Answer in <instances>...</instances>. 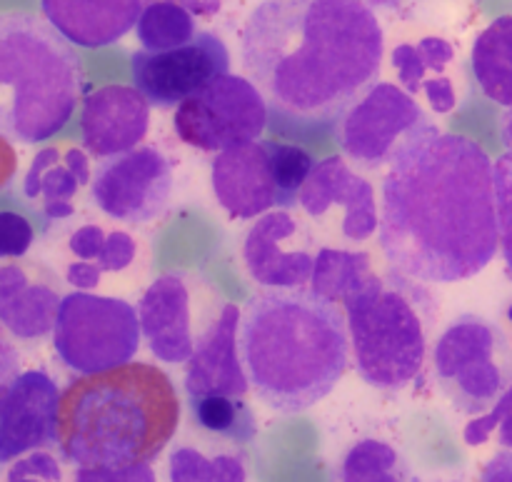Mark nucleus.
Segmentation results:
<instances>
[{
    "mask_svg": "<svg viewBox=\"0 0 512 482\" xmlns=\"http://www.w3.org/2000/svg\"><path fill=\"white\" fill-rule=\"evenodd\" d=\"M380 248L395 273L418 283H460L500 248L495 163L475 140L420 128L383 180Z\"/></svg>",
    "mask_w": 512,
    "mask_h": 482,
    "instance_id": "obj_1",
    "label": "nucleus"
},
{
    "mask_svg": "<svg viewBox=\"0 0 512 482\" xmlns=\"http://www.w3.org/2000/svg\"><path fill=\"white\" fill-rule=\"evenodd\" d=\"M385 35L365 0H263L240 35L243 70L278 125L325 130L368 93Z\"/></svg>",
    "mask_w": 512,
    "mask_h": 482,
    "instance_id": "obj_2",
    "label": "nucleus"
},
{
    "mask_svg": "<svg viewBox=\"0 0 512 482\" xmlns=\"http://www.w3.org/2000/svg\"><path fill=\"white\" fill-rule=\"evenodd\" d=\"M240 358L270 410L295 415L333 393L348 370V320L315 290H263L240 313Z\"/></svg>",
    "mask_w": 512,
    "mask_h": 482,
    "instance_id": "obj_3",
    "label": "nucleus"
},
{
    "mask_svg": "<svg viewBox=\"0 0 512 482\" xmlns=\"http://www.w3.org/2000/svg\"><path fill=\"white\" fill-rule=\"evenodd\" d=\"M178 423L180 398L168 375L128 363L63 390L58 445L75 468H130L158 458Z\"/></svg>",
    "mask_w": 512,
    "mask_h": 482,
    "instance_id": "obj_4",
    "label": "nucleus"
},
{
    "mask_svg": "<svg viewBox=\"0 0 512 482\" xmlns=\"http://www.w3.org/2000/svg\"><path fill=\"white\" fill-rule=\"evenodd\" d=\"M83 90V68L58 30L28 13L0 18V130L38 145L65 128Z\"/></svg>",
    "mask_w": 512,
    "mask_h": 482,
    "instance_id": "obj_5",
    "label": "nucleus"
},
{
    "mask_svg": "<svg viewBox=\"0 0 512 482\" xmlns=\"http://www.w3.org/2000/svg\"><path fill=\"white\" fill-rule=\"evenodd\" d=\"M360 378L378 390H403L428 355L435 303L418 280L373 273L343 303Z\"/></svg>",
    "mask_w": 512,
    "mask_h": 482,
    "instance_id": "obj_6",
    "label": "nucleus"
},
{
    "mask_svg": "<svg viewBox=\"0 0 512 482\" xmlns=\"http://www.w3.org/2000/svg\"><path fill=\"white\" fill-rule=\"evenodd\" d=\"M433 373L453 408L478 418L512 388L510 338L483 315H458L435 340Z\"/></svg>",
    "mask_w": 512,
    "mask_h": 482,
    "instance_id": "obj_7",
    "label": "nucleus"
},
{
    "mask_svg": "<svg viewBox=\"0 0 512 482\" xmlns=\"http://www.w3.org/2000/svg\"><path fill=\"white\" fill-rule=\"evenodd\" d=\"M138 308L120 298L93 293L63 295L53 330V348L60 363L78 375H98L123 368L138 353Z\"/></svg>",
    "mask_w": 512,
    "mask_h": 482,
    "instance_id": "obj_8",
    "label": "nucleus"
},
{
    "mask_svg": "<svg viewBox=\"0 0 512 482\" xmlns=\"http://www.w3.org/2000/svg\"><path fill=\"white\" fill-rule=\"evenodd\" d=\"M268 118L270 108L253 80L228 73L180 103L173 128L193 148L225 153L260 140Z\"/></svg>",
    "mask_w": 512,
    "mask_h": 482,
    "instance_id": "obj_9",
    "label": "nucleus"
},
{
    "mask_svg": "<svg viewBox=\"0 0 512 482\" xmlns=\"http://www.w3.org/2000/svg\"><path fill=\"white\" fill-rule=\"evenodd\" d=\"M430 125L425 110L408 90L393 83H375L338 123V145L350 163L378 170L393 163L398 150Z\"/></svg>",
    "mask_w": 512,
    "mask_h": 482,
    "instance_id": "obj_10",
    "label": "nucleus"
},
{
    "mask_svg": "<svg viewBox=\"0 0 512 482\" xmlns=\"http://www.w3.org/2000/svg\"><path fill=\"white\" fill-rule=\"evenodd\" d=\"M90 198L120 223H150L165 213L173 198V165L150 145L98 160L90 180Z\"/></svg>",
    "mask_w": 512,
    "mask_h": 482,
    "instance_id": "obj_11",
    "label": "nucleus"
},
{
    "mask_svg": "<svg viewBox=\"0 0 512 482\" xmlns=\"http://www.w3.org/2000/svg\"><path fill=\"white\" fill-rule=\"evenodd\" d=\"M230 73L228 45L210 30H200L188 45L163 53L135 50L130 58L133 88L155 108L185 103Z\"/></svg>",
    "mask_w": 512,
    "mask_h": 482,
    "instance_id": "obj_12",
    "label": "nucleus"
},
{
    "mask_svg": "<svg viewBox=\"0 0 512 482\" xmlns=\"http://www.w3.org/2000/svg\"><path fill=\"white\" fill-rule=\"evenodd\" d=\"M300 208L313 223L348 243H365L378 233V203L368 178L355 173L340 155L315 163L300 190Z\"/></svg>",
    "mask_w": 512,
    "mask_h": 482,
    "instance_id": "obj_13",
    "label": "nucleus"
},
{
    "mask_svg": "<svg viewBox=\"0 0 512 482\" xmlns=\"http://www.w3.org/2000/svg\"><path fill=\"white\" fill-rule=\"evenodd\" d=\"M318 243L308 223L290 210H270L253 223L243 243L250 278L268 290H298L313 280Z\"/></svg>",
    "mask_w": 512,
    "mask_h": 482,
    "instance_id": "obj_14",
    "label": "nucleus"
},
{
    "mask_svg": "<svg viewBox=\"0 0 512 482\" xmlns=\"http://www.w3.org/2000/svg\"><path fill=\"white\" fill-rule=\"evenodd\" d=\"M60 390L45 370H23L3 378L0 395V463L58 443Z\"/></svg>",
    "mask_w": 512,
    "mask_h": 482,
    "instance_id": "obj_15",
    "label": "nucleus"
},
{
    "mask_svg": "<svg viewBox=\"0 0 512 482\" xmlns=\"http://www.w3.org/2000/svg\"><path fill=\"white\" fill-rule=\"evenodd\" d=\"M205 288L203 280L188 273H165L150 283L138 303L140 330L150 353L168 365H180L193 358L200 335L208 325L195 323L193 298Z\"/></svg>",
    "mask_w": 512,
    "mask_h": 482,
    "instance_id": "obj_16",
    "label": "nucleus"
},
{
    "mask_svg": "<svg viewBox=\"0 0 512 482\" xmlns=\"http://www.w3.org/2000/svg\"><path fill=\"white\" fill-rule=\"evenodd\" d=\"M210 180L215 200L230 218H263L273 208L280 210L273 173V140H255L243 148L218 153L210 168Z\"/></svg>",
    "mask_w": 512,
    "mask_h": 482,
    "instance_id": "obj_17",
    "label": "nucleus"
},
{
    "mask_svg": "<svg viewBox=\"0 0 512 482\" xmlns=\"http://www.w3.org/2000/svg\"><path fill=\"white\" fill-rule=\"evenodd\" d=\"M150 103L130 85H103L83 98V148L98 160L130 153L148 135Z\"/></svg>",
    "mask_w": 512,
    "mask_h": 482,
    "instance_id": "obj_18",
    "label": "nucleus"
},
{
    "mask_svg": "<svg viewBox=\"0 0 512 482\" xmlns=\"http://www.w3.org/2000/svg\"><path fill=\"white\" fill-rule=\"evenodd\" d=\"M63 298L55 275L43 263H3L0 268V323L20 343L53 335Z\"/></svg>",
    "mask_w": 512,
    "mask_h": 482,
    "instance_id": "obj_19",
    "label": "nucleus"
},
{
    "mask_svg": "<svg viewBox=\"0 0 512 482\" xmlns=\"http://www.w3.org/2000/svg\"><path fill=\"white\" fill-rule=\"evenodd\" d=\"M240 310L225 300L213 323L200 335L198 348L185 370V393L190 398L203 395H230L245 398L250 390L248 373L240 358Z\"/></svg>",
    "mask_w": 512,
    "mask_h": 482,
    "instance_id": "obj_20",
    "label": "nucleus"
},
{
    "mask_svg": "<svg viewBox=\"0 0 512 482\" xmlns=\"http://www.w3.org/2000/svg\"><path fill=\"white\" fill-rule=\"evenodd\" d=\"M48 23L80 48L118 43L138 25L145 0H40Z\"/></svg>",
    "mask_w": 512,
    "mask_h": 482,
    "instance_id": "obj_21",
    "label": "nucleus"
},
{
    "mask_svg": "<svg viewBox=\"0 0 512 482\" xmlns=\"http://www.w3.org/2000/svg\"><path fill=\"white\" fill-rule=\"evenodd\" d=\"M93 180L88 155L80 148H45L30 163L23 180V195L40 200V208L48 220H65L73 215V198L85 183Z\"/></svg>",
    "mask_w": 512,
    "mask_h": 482,
    "instance_id": "obj_22",
    "label": "nucleus"
},
{
    "mask_svg": "<svg viewBox=\"0 0 512 482\" xmlns=\"http://www.w3.org/2000/svg\"><path fill=\"white\" fill-rule=\"evenodd\" d=\"M473 73L490 100L512 108V15L495 18L473 43Z\"/></svg>",
    "mask_w": 512,
    "mask_h": 482,
    "instance_id": "obj_23",
    "label": "nucleus"
},
{
    "mask_svg": "<svg viewBox=\"0 0 512 482\" xmlns=\"http://www.w3.org/2000/svg\"><path fill=\"white\" fill-rule=\"evenodd\" d=\"M453 58V43L435 35L423 38L420 43H400L390 55L400 85L410 95L423 93L433 80L445 78V68L453 63Z\"/></svg>",
    "mask_w": 512,
    "mask_h": 482,
    "instance_id": "obj_24",
    "label": "nucleus"
},
{
    "mask_svg": "<svg viewBox=\"0 0 512 482\" xmlns=\"http://www.w3.org/2000/svg\"><path fill=\"white\" fill-rule=\"evenodd\" d=\"M373 263L368 253H353V250L340 248H320L318 260H315L313 280L310 290L328 300H345L363 288L365 280L373 275Z\"/></svg>",
    "mask_w": 512,
    "mask_h": 482,
    "instance_id": "obj_25",
    "label": "nucleus"
},
{
    "mask_svg": "<svg viewBox=\"0 0 512 482\" xmlns=\"http://www.w3.org/2000/svg\"><path fill=\"white\" fill-rule=\"evenodd\" d=\"M140 45L150 53H163L188 45L198 35L195 15L175 0H150L135 25Z\"/></svg>",
    "mask_w": 512,
    "mask_h": 482,
    "instance_id": "obj_26",
    "label": "nucleus"
},
{
    "mask_svg": "<svg viewBox=\"0 0 512 482\" xmlns=\"http://www.w3.org/2000/svg\"><path fill=\"white\" fill-rule=\"evenodd\" d=\"M170 482H245L248 463L238 450L203 453L195 445H178L168 458Z\"/></svg>",
    "mask_w": 512,
    "mask_h": 482,
    "instance_id": "obj_27",
    "label": "nucleus"
},
{
    "mask_svg": "<svg viewBox=\"0 0 512 482\" xmlns=\"http://www.w3.org/2000/svg\"><path fill=\"white\" fill-rule=\"evenodd\" d=\"M188 405L195 425L205 433L233 440V443H248L255 435L253 410L248 408L245 398L203 395V398H190Z\"/></svg>",
    "mask_w": 512,
    "mask_h": 482,
    "instance_id": "obj_28",
    "label": "nucleus"
},
{
    "mask_svg": "<svg viewBox=\"0 0 512 482\" xmlns=\"http://www.w3.org/2000/svg\"><path fill=\"white\" fill-rule=\"evenodd\" d=\"M340 482H408L403 458L385 440L365 438L340 463Z\"/></svg>",
    "mask_w": 512,
    "mask_h": 482,
    "instance_id": "obj_29",
    "label": "nucleus"
},
{
    "mask_svg": "<svg viewBox=\"0 0 512 482\" xmlns=\"http://www.w3.org/2000/svg\"><path fill=\"white\" fill-rule=\"evenodd\" d=\"M315 160L303 148L273 140V173L280 193V210L300 205V190L308 183Z\"/></svg>",
    "mask_w": 512,
    "mask_h": 482,
    "instance_id": "obj_30",
    "label": "nucleus"
},
{
    "mask_svg": "<svg viewBox=\"0 0 512 482\" xmlns=\"http://www.w3.org/2000/svg\"><path fill=\"white\" fill-rule=\"evenodd\" d=\"M5 482H75V478L48 450H35L10 463Z\"/></svg>",
    "mask_w": 512,
    "mask_h": 482,
    "instance_id": "obj_31",
    "label": "nucleus"
},
{
    "mask_svg": "<svg viewBox=\"0 0 512 482\" xmlns=\"http://www.w3.org/2000/svg\"><path fill=\"white\" fill-rule=\"evenodd\" d=\"M495 190H498L500 248H503L505 265L512 275V150L500 155V160L495 163Z\"/></svg>",
    "mask_w": 512,
    "mask_h": 482,
    "instance_id": "obj_32",
    "label": "nucleus"
},
{
    "mask_svg": "<svg viewBox=\"0 0 512 482\" xmlns=\"http://www.w3.org/2000/svg\"><path fill=\"white\" fill-rule=\"evenodd\" d=\"M33 245V228L18 213H0V255L5 260L23 258Z\"/></svg>",
    "mask_w": 512,
    "mask_h": 482,
    "instance_id": "obj_33",
    "label": "nucleus"
},
{
    "mask_svg": "<svg viewBox=\"0 0 512 482\" xmlns=\"http://www.w3.org/2000/svg\"><path fill=\"white\" fill-rule=\"evenodd\" d=\"M510 413H512V388L493 405V408L488 410V413L478 415V418H473L468 425H465L463 440L470 445V448H478V445L488 443L490 435L498 433V428L503 425V420L508 418Z\"/></svg>",
    "mask_w": 512,
    "mask_h": 482,
    "instance_id": "obj_34",
    "label": "nucleus"
},
{
    "mask_svg": "<svg viewBox=\"0 0 512 482\" xmlns=\"http://www.w3.org/2000/svg\"><path fill=\"white\" fill-rule=\"evenodd\" d=\"M110 230H105L103 225H80L70 233L68 238V250L75 255V260H85V263H95V260L103 255L105 243H108Z\"/></svg>",
    "mask_w": 512,
    "mask_h": 482,
    "instance_id": "obj_35",
    "label": "nucleus"
},
{
    "mask_svg": "<svg viewBox=\"0 0 512 482\" xmlns=\"http://www.w3.org/2000/svg\"><path fill=\"white\" fill-rule=\"evenodd\" d=\"M75 482H155L150 463L130 468H75Z\"/></svg>",
    "mask_w": 512,
    "mask_h": 482,
    "instance_id": "obj_36",
    "label": "nucleus"
},
{
    "mask_svg": "<svg viewBox=\"0 0 512 482\" xmlns=\"http://www.w3.org/2000/svg\"><path fill=\"white\" fill-rule=\"evenodd\" d=\"M103 278V270L93 263H85V260H73V263L65 268V283L73 285L80 293H90L100 285Z\"/></svg>",
    "mask_w": 512,
    "mask_h": 482,
    "instance_id": "obj_37",
    "label": "nucleus"
},
{
    "mask_svg": "<svg viewBox=\"0 0 512 482\" xmlns=\"http://www.w3.org/2000/svg\"><path fill=\"white\" fill-rule=\"evenodd\" d=\"M480 482H512V450L493 455L483 468Z\"/></svg>",
    "mask_w": 512,
    "mask_h": 482,
    "instance_id": "obj_38",
    "label": "nucleus"
},
{
    "mask_svg": "<svg viewBox=\"0 0 512 482\" xmlns=\"http://www.w3.org/2000/svg\"><path fill=\"white\" fill-rule=\"evenodd\" d=\"M175 3L188 8L193 15H205V18H210V15L218 13L223 0H175Z\"/></svg>",
    "mask_w": 512,
    "mask_h": 482,
    "instance_id": "obj_39",
    "label": "nucleus"
},
{
    "mask_svg": "<svg viewBox=\"0 0 512 482\" xmlns=\"http://www.w3.org/2000/svg\"><path fill=\"white\" fill-rule=\"evenodd\" d=\"M498 443H500V448L512 450V413L503 420V425L498 428Z\"/></svg>",
    "mask_w": 512,
    "mask_h": 482,
    "instance_id": "obj_40",
    "label": "nucleus"
},
{
    "mask_svg": "<svg viewBox=\"0 0 512 482\" xmlns=\"http://www.w3.org/2000/svg\"><path fill=\"white\" fill-rule=\"evenodd\" d=\"M503 140H505V145H508V148L512 150V108H510V113L505 115V123H503Z\"/></svg>",
    "mask_w": 512,
    "mask_h": 482,
    "instance_id": "obj_41",
    "label": "nucleus"
},
{
    "mask_svg": "<svg viewBox=\"0 0 512 482\" xmlns=\"http://www.w3.org/2000/svg\"><path fill=\"white\" fill-rule=\"evenodd\" d=\"M413 482H460V480H413Z\"/></svg>",
    "mask_w": 512,
    "mask_h": 482,
    "instance_id": "obj_42",
    "label": "nucleus"
},
{
    "mask_svg": "<svg viewBox=\"0 0 512 482\" xmlns=\"http://www.w3.org/2000/svg\"><path fill=\"white\" fill-rule=\"evenodd\" d=\"M508 320H510V323H512V305H510V308H508Z\"/></svg>",
    "mask_w": 512,
    "mask_h": 482,
    "instance_id": "obj_43",
    "label": "nucleus"
}]
</instances>
